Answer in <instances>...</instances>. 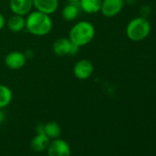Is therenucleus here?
Instances as JSON below:
<instances>
[{"label": "nucleus", "instance_id": "f257e3e1", "mask_svg": "<svg viewBox=\"0 0 156 156\" xmlns=\"http://www.w3.org/2000/svg\"><path fill=\"white\" fill-rule=\"evenodd\" d=\"M25 19V29L28 30L29 33L34 36H46L52 30V20L51 18V15L39 10H34L30 12Z\"/></svg>", "mask_w": 156, "mask_h": 156}, {"label": "nucleus", "instance_id": "f03ea898", "mask_svg": "<svg viewBox=\"0 0 156 156\" xmlns=\"http://www.w3.org/2000/svg\"><path fill=\"white\" fill-rule=\"evenodd\" d=\"M96 35L95 26L87 20L78 21L73 25L69 31V40L77 47H84L89 44Z\"/></svg>", "mask_w": 156, "mask_h": 156}, {"label": "nucleus", "instance_id": "7ed1b4c3", "mask_svg": "<svg viewBox=\"0 0 156 156\" xmlns=\"http://www.w3.org/2000/svg\"><path fill=\"white\" fill-rule=\"evenodd\" d=\"M151 31V24L144 18H135L129 22L126 28L127 37L132 41L145 40Z\"/></svg>", "mask_w": 156, "mask_h": 156}, {"label": "nucleus", "instance_id": "20e7f679", "mask_svg": "<svg viewBox=\"0 0 156 156\" xmlns=\"http://www.w3.org/2000/svg\"><path fill=\"white\" fill-rule=\"evenodd\" d=\"M79 47L74 45L69 38H59L52 44V51L57 56L74 55L79 51Z\"/></svg>", "mask_w": 156, "mask_h": 156}, {"label": "nucleus", "instance_id": "39448f33", "mask_svg": "<svg viewBox=\"0 0 156 156\" xmlns=\"http://www.w3.org/2000/svg\"><path fill=\"white\" fill-rule=\"evenodd\" d=\"M94 72V65L87 59H81L73 65V74L79 80H87L90 78Z\"/></svg>", "mask_w": 156, "mask_h": 156}, {"label": "nucleus", "instance_id": "423d86ee", "mask_svg": "<svg viewBox=\"0 0 156 156\" xmlns=\"http://www.w3.org/2000/svg\"><path fill=\"white\" fill-rule=\"evenodd\" d=\"M47 150L48 156H71V148L68 142L59 138L51 140Z\"/></svg>", "mask_w": 156, "mask_h": 156}, {"label": "nucleus", "instance_id": "0eeeda50", "mask_svg": "<svg viewBox=\"0 0 156 156\" xmlns=\"http://www.w3.org/2000/svg\"><path fill=\"white\" fill-rule=\"evenodd\" d=\"M124 3V0H102L100 12L107 18H113L121 12Z\"/></svg>", "mask_w": 156, "mask_h": 156}, {"label": "nucleus", "instance_id": "6e6552de", "mask_svg": "<svg viewBox=\"0 0 156 156\" xmlns=\"http://www.w3.org/2000/svg\"><path fill=\"white\" fill-rule=\"evenodd\" d=\"M27 62V57L25 53L14 51L7 54L5 57V64L8 68L11 70H20L25 66Z\"/></svg>", "mask_w": 156, "mask_h": 156}, {"label": "nucleus", "instance_id": "1a4fd4ad", "mask_svg": "<svg viewBox=\"0 0 156 156\" xmlns=\"http://www.w3.org/2000/svg\"><path fill=\"white\" fill-rule=\"evenodd\" d=\"M9 8L13 14L27 16L33 9V0H9Z\"/></svg>", "mask_w": 156, "mask_h": 156}, {"label": "nucleus", "instance_id": "9d476101", "mask_svg": "<svg viewBox=\"0 0 156 156\" xmlns=\"http://www.w3.org/2000/svg\"><path fill=\"white\" fill-rule=\"evenodd\" d=\"M33 8L48 15H51L59 9V0H33Z\"/></svg>", "mask_w": 156, "mask_h": 156}, {"label": "nucleus", "instance_id": "9b49d317", "mask_svg": "<svg viewBox=\"0 0 156 156\" xmlns=\"http://www.w3.org/2000/svg\"><path fill=\"white\" fill-rule=\"evenodd\" d=\"M80 10L78 2H68L62 10V17L65 21H73L79 15Z\"/></svg>", "mask_w": 156, "mask_h": 156}, {"label": "nucleus", "instance_id": "f8f14e48", "mask_svg": "<svg viewBox=\"0 0 156 156\" xmlns=\"http://www.w3.org/2000/svg\"><path fill=\"white\" fill-rule=\"evenodd\" d=\"M50 141V138L47 137L43 132H38V134L30 141V148L34 151L41 152L48 148Z\"/></svg>", "mask_w": 156, "mask_h": 156}, {"label": "nucleus", "instance_id": "ddd939ff", "mask_svg": "<svg viewBox=\"0 0 156 156\" xmlns=\"http://www.w3.org/2000/svg\"><path fill=\"white\" fill-rule=\"evenodd\" d=\"M79 7L87 14H96L100 11L102 0H80Z\"/></svg>", "mask_w": 156, "mask_h": 156}, {"label": "nucleus", "instance_id": "4468645a", "mask_svg": "<svg viewBox=\"0 0 156 156\" xmlns=\"http://www.w3.org/2000/svg\"><path fill=\"white\" fill-rule=\"evenodd\" d=\"M8 28L12 31V32H20L22 31L25 27H26V19L23 16H20V15H15L13 14V16H11L9 20L6 22Z\"/></svg>", "mask_w": 156, "mask_h": 156}, {"label": "nucleus", "instance_id": "2eb2a0df", "mask_svg": "<svg viewBox=\"0 0 156 156\" xmlns=\"http://www.w3.org/2000/svg\"><path fill=\"white\" fill-rule=\"evenodd\" d=\"M43 133L49 137L50 140L57 139L61 135V127L55 121H49L43 125Z\"/></svg>", "mask_w": 156, "mask_h": 156}, {"label": "nucleus", "instance_id": "dca6fc26", "mask_svg": "<svg viewBox=\"0 0 156 156\" xmlns=\"http://www.w3.org/2000/svg\"><path fill=\"white\" fill-rule=\"evenodd\" d=\"M12 97V91L9 87L5 85H0V109L8 107L10 104Z\"/></svg>", "mask_w": 156, "mask_h": 156}, {"label": "nucleus", "instance_id": "f3484780", "mask_svg": "<svg viewBox=\"0 0 156 156\" xmlns=\"http://www.w3.org/2000/svg\"><path fill=\"white\" fill-rule=\"evenodd\" d=\"M6 22H7V21H6L5 17L3 16L2 13H0V30L4 29V27H5V25H6Z\"/></svg>", "mask_w": 156, "mask_h": 156}, {"label": "nucleus", "instance_id": "a211bd4d", "mask_svg": "<svg viewBox=\"0 0 156 156\" xmlns=\"http://www.w3.org/2000/svg\"><path fill=\"white\" fill-rule=\"evenodd\" d=\"M68 2H79L80 0H66Z\"/></svg>", "mask_w": 156, "mask_h": 156}, {"label": "nucleus", "instance_id": "6ab92c4d", "mask_svg": "<svg viewBox=\"0 0 156 156\" xmlns=\"http://www.w3.org/2000/svg\"><path fill=\"white\" fill-rule=\"evenodd\" d=\"M0 122H1V121H0Z\"/></svg>", "mask_w": 156, "mask_h": 156}]
</instances>
